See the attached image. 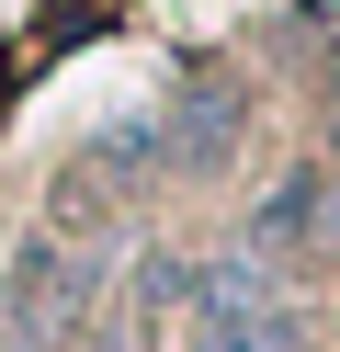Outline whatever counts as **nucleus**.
<instances>
[{
    "label": "nucleus",
    "instance_id": "nucleus-1",
    "mask_svg": "<svg viewBox=\"0 0 340 352\" xmlns=\"http://www.w3.org/2000/svg\"><path fill=\"white\" fill-rule=\"evenodd\" d=\"M181 307H193V352H295V318H284V296H272V273L249 250L181 273Z\"/></svg>",
    "mask_w": 340,
    "mask_h": 352
},
{
    "label": "nucleus",
    "instance_id": "nucleus-2",
    "mask_svg": "<svg viewBox=\"0 0 340 352\" xmlns=\"http://www.w3.org/2000/svg\"><path fill=\"white\" fill-rule=\"evenodd\" d=\"M317 228H329V182H317V170H295V182L272 193L261 216H249V261L272 273V261H295V250H306Z\"/></svg>",
    "mask_w": 340,
    "mask_h": 352
}]
</instances>
